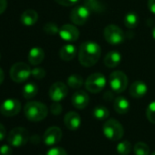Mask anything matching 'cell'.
<instances>
[{
    "instance_id": "cell-2",
    "label": "cell",
    "mask_w": 155,
    "mask_h": 155,
    "mask_svg": "<svg viewBox=\"0 0 155 155\" xmlns=\"http://www.w3.org/2000/svg\"><path fill=\"white\" fill-rule=\"evenodd\" d=\"M47 106L39 101H29L24 107V114L26 118L34 122L40 121L48 116Z\"/></svg>"
},
{
    "instance_id": "cell-13",
    "label": "cell",
    "mask_w": 155,
    "mask_h": 155,
    "mask_svg": "<svg viewBox=\"0 0 155 155\" xmlns=\"http://www.w3.org/2000/svg\"><path fill=\"white\" fill-rule=\"evenodd\" d=\"M49 98L53 101H61L66 98L68 95V88L67 86L60 81L55 82L54 84L51 85L49 91H48Z\"/></svg>"
},
{
    "instance_id": "cell-23",
    "label": "cell",
    "mask_w": 155,
    "mask_h": 155,
    "mask_svg": "<svg viewBox=\"0 0 155 155\" xmlns=\"http://www.w3.org/2000/svg\"><path fill=\"white\" fill-rule=\"evenodd\" d=\"M67 83L69 88L73 90H78L83 85V79L79 74H72L68 78Z\"/></svg>"
},
{
    "instance_id": "cell-40",
    "label": "cell",
    "mask_w": 155,
    "mask_h": 155,
    "mask_svg": "<svg viewBox=\"0 0 155 155\" xmlns=\"http://www.w3.org/2000/svg\"><path fill=\"white\" fill-rule=\"evenodd\" d=\"M4 79H5V74H4V71L3 69L0 68V85H1L4 81Z\"/></svg>"
},
{
    "instance_id": "cell-8",
    "label": "cell",
    "mask_w": 155,
    "mask_h": 155,
    "mask_svg": "<svg viewBox=\"0 0 155 155\" xmlns=\"http://www.w3.org/2000/svg\"><path fill=\"white\" fill-rule=\"evenodd\" d=\"M106 78L103 74L97 72L88 77L85 81V88L91 93L101 92L106 86Z\"/></svg>"
},
{
    "instance_id": "cell-19",
    "label": "cell",
    "mask_w": 155,
    "mask_h": 155,
    "mask_svg": "<svg viewBox=\"0 0 155 155\" xmlns=\"http://www.w3.org/2000/svg\"><path fill=\"white\" fill-rule=\"evenodd\" d=\"M121 61V55L119 51L113 50L109 52L104 58V64L107 68H116Z\"/></svg>"
},
{
    "instance_id": "cell-9",
    "label": "cell",
    "mask_w": 155,
    "mask_h": 155,
    "mask_svg": "<svg viewBox=\"0 0 155 155\" xmlns=\"http://www.w3.org/2000/svg\"><path fill=\"white\" fill-rule=\"evenodd\" d=\"M91 10L85 6H79L73 8L70 12V20L74 25L82 26L90 18Z\"/></svg>"
},
{
    "instance_id": "cell-11",
    "label": "cell",
    "mask_w": 155,
    "mask_h": 155,
    "mask_svg": "<svg viewBox=\"0 0 155 155\" xmlns=\"http://www.w3.org/2000/svg\"><path fill=\"white\" fill-rule=\"evenodd\" d=\"M59 37L68 42H74L79 39L80 37V31L75 27V25L72 24H65L61 26L58 31Z\"/></svg>"
},
{
    "instance_id": "cell-33",
    "label": "cell",
    "mask_w": 155,
    "mask_h": 155,
    "mask_svg": "<svg viewBox=\"0 0 155 155\" xmlns=\"http://www.w3.org/2000/svg\"><path fill=\"white\" fill-rule=\"evenodd\" d=\"M47 155H68L67 151L61 147H54L47 152Z\"/></svg>"
},
{
    "instance_id": "cell-34",
    "label": "cell",
    "mask_w": 155,
    "mask_h": 155,
    "mask_svg": "<svg viewBox=\"0 0 155 155\" xmlns=\"http://www.w3.org/2000/svg\"><path fill=\"white\" fill-rule=\"evenodd\" d=\"M12 153L13 150L9 145L4 144L0 147V155H12Z\"/></svg>"
},
{
    "instance_id": "cell-18",
    "label": "cell",
    "mask_w": 155,
    "mask_h": 155,
    "mask_svg": "<svg viewBox=\"0 0 155 155\" xmlns=\"http://www.w3.org/2000/svg\"><path fill=\"white\" fill-rule=\"evenodd\" d=\"M44 58H45L44 50L38 47H35L31 48L28 56V62L33 66H38L40 63H42V61L44 60Z\"/></svg>"
},
{
    "instance_id": "cell-43",
    "label": "cell",
    "mask_w": 155,
    "mask_h": 155,
    "mask_svg": "<svg viewBox=\"0 0 155 155\" xmlns=\"http://www.w3.org/2000/svg\"><path fill=\"white\" fill-rule=\"evenodd\" d=\"M0 58H1V54H0Z\"/></svg>"
},
{
    "instance_id": "cell-29",
    "label": "cell",
    "mask_w": 155,
    "mask_h": 155,
    "mask_svg": "<svg viewBox=\"0 0 155 155\" xmlns=\"http://www.w3.org/2000/svg\"><path fill=\"white\" fill-rule=\"evenodd\" d=\"M146 117L148 120L155 124V101L150 102L146 109Z\"/></svg>"
},
{
    "instance_id": "cell-27",
    "label": "cell",
    "mask_w": 155,
    "mask_h": 155,
    "mask_svg": "<svg viewBox=\"0 0 155 155\" xmlns=\"http://www.w3.org/2000/svg\"><path fill=\"white\" fill-rule=\"evenodd\" d=\"M116 149L120 155H129L131 151V144L129 140H123L117 145Z\"/></svg>"
},
{
    "instance_id": "cell-3",
    "label": "cell",
    "mask_w": 155,
    "mask_h": 155,
    "mask_svg": "<svg viewBox=\"0 0 155 155\" xmlns=\"http://www.w3.org/2000/svg\"><path fill=\"white\" fill-rule=\"evenodd\" d=\"M9 75L14 82L23 83L31 76V68L25 62H18L11 67Z\"/></svg>"
},
{
    "instance_id": "cell-30",
    "label": "cell",
    "mask_w": 155,
    "mask_h": 155,
    "mask_svg": "<svg viewBox=\"0 0 155 155\" xmlns=\"http://www.w3.org/2000/svg\"><path fill=\"white\" fill-rule=\"evenodd\" d=\"M43 30L44 32H46L48 35H56L57 33H58L59 28L57 26L56 23L54 22H48L44 25L43 27Z\"/></svg>"
},
{
    "instance_id": "cell-35",
    "label": "cell",
    "mask_w": 155,
    "mask_h": 155,
    "mask_svg": "<svg viewBox=\"0 0 155 155\" xmlns=\"http://www.w3.org/2000/svg\"><path fill=\"white\" fill-rule=\"evenodd\" d=\"M55 1L64 7H71L75 4H77L80 0H55Z\"/></svg>"
},
{
    "instance_id": "cell-16",
    "label": "cell",
    "mask_w": 155,
    "mask_h": 155,
    "mask_svg": "<svg viewBox=\"0 0 155 155\" xmlns=\"http://www.w3.org/2000/svg\"><path fill=\"white\" fill-rule=\"evenodd\" d=\"M147 92L148 87L142 81H136L130 87V95L135 99L144 97Z\"/></svg>"
},
{
    "instance_id": "cell-26",
    "label": "cell",
    "mask_w": 155,
    "mask_h": 155,
    "mask_svg": "<svg viewBox=\"0 0 155 155\" xmlns=\"http://www.w3.org/2000/svg\"><path fill=\"white\" fill-rule=\"evenodd\" d=\"M110 116V112L106 107L98 106L93 110V117L99 120H105Z\"/></svg>"
},
{
    "instance_id": "cell-5",
    "label": "cell",
    "mask_w": 155,
    "mask_h": 155,
    "mask_svg": "<svg viewBox=\"0 0 155 155\" xmlns=\"http://www.w3.org/2000/svg\"><path fill=\"white\" fill-rule=\"evenodd\" d=\"M128 82L129 81L127 75L120 70L113 71L110 75V80H109L110 87L114 92L117 93L123 92L128 87Z\"/></svg>"
},
{
    "instance_id": "cell-39",
    "label": "cell",
    "mask_w": 155,
    "mask_h": 155,
    "mask_svg": "<svg viewBox=\"0 0 155 155\" xmlns=\"http://www.w3.org/2000/svg\"><path fill=\"white\" fill-rule=\"evenodd\" d=\"M103 98H104V100H105L106 101H110L111 100H113V94H112L110 91H107V92L104 94Z\"/></svg>"
},
{
    "instance_id": "cell-6",
    "label": "cell",
    "mask_w": 155,
    "mask_h": 155,
    "mask_svg": "<svg viewBox=\"0 0 155 155\" xmlns=\"http://www.w3.org/2000/svg\"><path fill=\"white\" fill-rule=\"evenodd\" d=\"M103 36L105 40L113 46L121 44L125 40L124 32L120 28L116 25H109L103 30Z\"/></svg>"
},
{
    "instance_id": "cell-20",
    "label": "cell",
    "mask_w": 155,
    "mask_h": 155,
    "mask_svg": "<svg viewBox=\"0 0 155 155\" xmlns=\"http://www.w3.org/2000/svg\"><path fill=\"white\" fill-rule=\"evenodd\" d=\"M77 55V48L72 44L64 45L59 50V57L64 61L72 60Z\"/></svg>"
},
{
    "instance_id": "cell-41",
    "label": "cell",
    "mask_w": 155,
    "mask_h": 155,
    "mask_svg": "<svg viewBox=\"0 0 155 155\" xmlns=\"http://www.w3.org/2000/svg\"><path fill=\"white\" fill-rule=\"evenodd\" d=\"M152 37H153V38L155 39V27H154L153 29H152Z\"/></svg>"
},
{
    "instance_id": "cell-32",
    "label": "cell",
    "mask_w": 155,
    "mask_h": 155,
    "mask_svg": "<svg viewBox=\"0 0 155 155\" xmlns=\"http://www.w3.org/2000/svg\"><path fill=\"white\" fill-rule=\"evenodd\" d=\"M50 111L53 115H59L62 112V106L58 101H54L50 106Z\"/></svg>"
},
{
    "instance_id": "cell-36",
    "label": "cell",
    "mask_w": 155,
    "mask_h": 155,
    "mask_svg": "<svg viewBox=\"0 0 155 155\" xmlns=\"http://www.w3.org/2000/svg\"><path fill=\"white\" fill-rule=\"evenodd\" d=\"M8 7V0H0V15L3 14Z\"/></svg>"
},
{
    "instance_id": "cell-14",
    "label": "cell",
    "mask_w": 155,
    "mask_h": 155,
    "mask_svg": "<svg viewBox=\"0 0 155 155\" xmlns=\"http://www.w3.org/2000/svg\"><path fill=\"white\" fill-rule=\"evenodd\" d=\"M71 102H72V105L76 109L83 110L88 106L90 102V97L85 91H78L73 94L71 98Z\"/></svg>"
},
{
    "instance_id": "cell-22",
    "label": "cell",
    "mask_w": 155,
    "mask_h": 155,
    "mask_svg": "<svg viewBox=\"0 0 155 155\" xmlns=\"http://www.w3.org/2000/svg\"><path fill=\"white\" fill-rule=\"evenodd\" d=\"M84 6L87 7L91 11L101 13L105 10V5L100 0H85Z\"/></svg>"
},
{
    "instance_id": "cell-38",
    "label": "cell",
    "mask_w": 155,
    "mask_h": 155,
    "mask_svg": "<svg viewBox=\"0 0 155 155\" xmlns=\"http://www.w3.org/2000/svg\"><path fill=\"white\" fill-rule=\"evenodd\" d=\"M6 128L3 124L0 123V140H2L6 137Z\"/></svg>"
},
{
    "instance_id": "cell-21",
    "label": "cell",
    "mask_w": 155,
    "mask_h": 155,
    "mask_svg": "<svg viewBox=\"0 0 155 155\" xmlns=\"http://www.w3.org/2000/svg\"><path fill=\"white\" fill-rule=\"evenodd\" d=\"M114 110L116 112H118L119 114H125L130 110V102L129 101L124 98V97H118L114 100V104H113Z\"/></svg>"
},
{
    "instance_id": "cell-1",
    "label": "cell",
    "mask_w": 155,
    "mask_h": 155,
    "mask_svg": "<svg viewBox=\"0 0 155 155\" xmlns=\"http://www.w3.org/2000/svg\"><path fill=\"white\" fill-rule=\"evenodd\" d=\"M101 55V49L98 43L93 41H86L82 43L78 52L80 63L86 67H92L95 65Z\"/></svg>"
},
{
    "instance_id": "cell-31",
    "label": "cell",
    "mask_w": 155,
    "mask_h": 155,
    "mask_svg": "<svg viewBox=\"0 0 155 155\" xmlns=\"http://www.w3.org/2000/svg\"><path fill=\"white\" fill-rule=\"evenodd\" d=\"M31 76L36 80H42L46 76V70L43 68L36 67L31 69Z\"/></svg>"
},
{
    "instance_id": "cell-28",
    "label": "cell",
    "mask_w": 155,
    "mask_h": 155,
    "mask_svg": "<svg viewBox=\"0 0 155 155\" xmlns=\"http://www.w3.org/2000/svg\"><path fill=\"white\" fill-rule=\"evenodd\" d=\"M134 153L136 155H149L150 153V148L149 146L144 142H137L134 145Z\"/></svg>"
},
{
    "instance_id": "cell-42",
    "label": "cell",
    "mask_w": 155,
    "mask_h": 155,
    "mask_svg": "<svg viewBox=\"0 0 155 155\" xmlns=\"http://www.w3.org/2000/svg\"><path fill=\"white\" fill-rule=\"evenodd\" d=\"M151 155H155V151H154V152H153V153H152Z\"/></svg>"
},
{
    "instance_id": "cell-37",
    "label": "cell",
    "mask_w": 155,
    "mask_h": 155,
    "mask_svg": "<svg viewBox=\"0 0 155 155\" xmlns=\"http://www.w3.org/2000/svg\"><path fill=\"white\" fill-rule=\"evenodd\" d=\"M148 8L152 14H155V0H149L148 1Z\"/></svg>"
},
{
    "instance_id": "cell-7",
    "label": "cell",
    "mask_w": 155,
    "mask_h": 155,
    "mask_svg": "<svg viewBox=\"0 0 155 155\" xmlns=\"http://www.w3.org/2000/svg\"><path fill=\"white\" fill-rule=\"evenodd\" d=\"M29 140V132L23 127H17L10 130L8 136V141L11 146L20 147L25 145Z\"/></svg>"
},
{
    "instance_id": "cell-24",
    "label": "cell",
    "mask_w": 155,
    "mask_h": 155,
    "mask_svg": "<svg viewBox=\"0 0 155 155\" xmlns=\"http://www.w3.org/2000/svg\"><path fill=\"white\" fill-rule=\"evenodd\" d=\"M124 25L127 28L129 29H132L135 28L138 24H139V17L137 16V14L133 13V12H130L128 14H126V16L124 17Z\"/></svg>"
},
{
    "instance_id": "cell-17",
    "label": "cell",
    "mask_w": 155,
    "mask_h": 155,
    "mask_svg": "<svg viewBox=\"0 0 155 155\" xmlns=\"http://www.w3.org/2000/svg\"><path fill=\"white\" fill-rule=\"evenodd\" d=\"M38 20V14L34 9H27L20 16V22L27 27L35 25Z\"/></svg>"
},
{
    "instance_id": "cell-12",
    "label": "cell",
    "mask_w": 155,
    "mask_h": 155,
    "mask_svg": "<svg viewBox=\"0 0 155 155\" xmlns=\"http://www.w3.org/2000/svg\"><path fill=\"white\" fill-rule=\"evenodd\" d=\"M62 138V130L57 126L49 127L43 135L44 143L48 146H53L58 143Z\"/></svg>"
},
{
    "instance_id": "cell-15",
    "label": "cell",
    "mask_w": 155,
    "mask_h": 155,
    "mask_svg": "<svg viewBox=\"0 0 155 155\" xmlns=\"http://www.w3.org/2000/svg\"><path fill=\"white\" fill-rule=\"evenodd\" d=\"M64 124L70 130H76L81 124V119L79 113L75 111L68 112L64 117Z\"/></svg>"
},
{
    "instance_id": "cell-4",
    "label": "cell",
    "mask_w": 155,
    "mask_h": 155,
    "mask_svg": "<svg viewBox=\"0 0 155 155\" xmlns=\"http://www.w3.org/2000/svg\"><path fill=\"white\" fill-rule=\"evenodd\" d=\"M102 131L104 135L110 140H120L124 133L122 125L115 119H110L105 121L102 127Z\"/></svg>"
},
{
    "instance_id": "cell-10",
    "label": "cell",
    "mask_w": 155,
    "mask_h": 155,
    "mask_svg": "<svg viewBox=\"0 0 155 155\" xmlns=\"http://www.w3.org/2000/svg\"><path fill=\"white\" fill-rule=\"evenodd\" d=\"M21 103L17 99H8L4 101L0 106V112L6 117H13L19 113Z\"/></svg>"
},
{
    "instance_id": "cell-25",
    "label": "cell",
    "mask_w": 155,
    "mask_h": 155,
    "mask_svg": "<svg viewBox=\"0 0 155 155\" xmlns=\"http://www.w3.org/2000/svg\"><path fill=\"white\" fill-rule=\"evenodd\" d=\"M38 92V88L35 83H27L23 88V96L27 100L34 98Z\"/></svg>"
}]
</instances>
